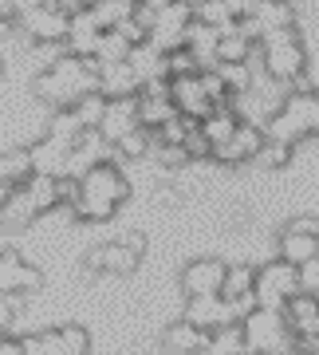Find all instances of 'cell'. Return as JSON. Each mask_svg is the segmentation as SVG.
<instances>
[{"label":"cell","mask_w":319,"mask_h":355,"mask_svg":"<svg viewBox=\"0 0 319 355\" xmlns=\"http://www.w3.org/2000/svg\"><path fill=\"white\" fill-rule=\"evenodd\" d=\"M130 198V182L122 178L118 162H99L91 174L79 178V193L71 202L75 221H107L118 214V205Z\"/></svg>","instance_id":"cell-1"},{"label":"cell","mask_w":319,"mask_h":355,"mask_svg":"<svg viewBox=\"0 0 319 355\" xmlns=\"http://www.w3.org/2000/svg\"><path fill=\"white\" fill-rule=\"evenodd\" d=\"M99 60H79V55H64L55 67L39 71L36 76V99L48 103L51 111L60 107H75L87 91L99 87Z\"/></svg>","instance_id":"cell-2"},{"label":"cell","mask_w":319,"mask_h":355,"mask_svg":"<svg viewBox=\"0 0 319 355\" xmlns=\"http://www.w3.org/2000/svg\"><path fill=\"white\" fill-rule=\"evenodd\" d=\"M260 55H264V67L268 76H276L288 87H304V67H307V51L304 40L295 28H280V32H268L260 40Z\"/></svg>","instance_id":"cell-3"},{"label":"cell","mask_w":319,"mask_h":355,"mask_svg":"<svg viewBox=\"0 0 319 355\" xmlns=\"http://www.w3.org/2000/svg\"><path fill=\"white\" fill-rule=\"evenodd\" d=\"M311 103H316V87H307V83L304 87H292V95L284 99V107L268 119L264 135L272 142H288V146L307 139L311 135Z\"/></svg>","instance_id":"cell-4"},{"label":"cell","mask_w":319,"mask_h":355,"mask_svg":"<svg viewBox=\"0 0 319 355\" xmlns=\"http://www.w3.org/2000/svg\"><path fill=\"white\" fill-rule=\"evenodd\" d=\"M295 292H304L300 288V265L276 257L272 265L256 268V300H260V308H276V312H284Z\"/></svg>","instance_id":"cell-5"},{"label":"cell","mask_w":319,"mask_h":355,"mask_svg":"<svg viewBox=\"0 0 319 355\" xmlns=\"http://www.w3.org/2000/svg\"><path fill=\"white\" fill-rule=\"evenodd\" d=\"M142 253H146V237H122V241L99 245L87 253V272H111V277H130L134 268L142 265Z\"/></svg>","instance_id":"cell-6"},{"label":"cell","mask_w":319,"mask_h":355,"mask_svg":"<svg viewBox=\"0 0 319 355\" xmlns=\"http://www.w3.org/2000/svg\"><path fill=\"white\" fill-rule=\"evenodd\" d=\"M87 352H91V336L79 324L24 336V355H87Z\"/></svg>","instance_id":"cell-7"},{"label":"cell","mask_w":319,"mask_h":355,"mask_svg":"<svg viewBox=\"0 0 319 355\" xmlns=\"http://www.w3.org/2000/svg\"><path fill=\"white\" fill-rule=\"evenodd\" d=\"M20 28L32 44H64L71 36V12H64L60 4H44L36 12L20 16Z\"/></svg>","instance_id":"cell-8"},{"label":"cell","mask_w":319,"mask_h":355,"mask_svg":"<svg viewBox=\"0 0 319 355\" xmlns=\"http://www.w3.org/2000/svg\"><path fill=\"white\" fill-rule=\"evenodd\" d=\"M170 95H174V103H178V111L185 114V119H197V123H205L209 114L217 111V99L209 95L201 71H193V76H178Z\"/></svg>","instance_id":"cell-9"},{"label":"cell","mask_w":319,"mask_h":355,"mask_svg":"<svg viewBox=\"0 0 319 355\" xmlns=\"http://www.w3.org/2000/svg\"><path fill=\"white\" fill-rule=\"evenodd\" d=\"M264 146H268L264 127H256V123H241V130H237L225 146H217V150H213V158H217V162H225V166H241V162L260 158V154H264Z\"/></svg>","instance_id":"cell-10"},{"label":"cell","mask_w":319,"mask_h":355,"mask_svg":"<svg viewBox=\"0 0 319 355\" xmlns=\"http://www.w3.org/2000/svg\"><path fill=\"white\" fill-rule=\"evenodd\" d=\"M225 277H229V265L205 257V261H190V265H185L181 288H185V296H217V292L225 288Z\"/></svg>","instance_id":"cell-11"},{"label":"cell","mask_w":319,"mask_h":355,"mask_svg":"<svg viewBox=\"0 0 319 355\" xmlns=\"http://www.w3.org/2000/svg\"><path fill=\"white\" fill-rule=\"evenodd\" d=\"M185 320H193L197 328H209V331H221V328H233V324H241L233 304L225 296H190V308H185Z\"/></svg>","instance_id":"cell-12"},{"label":"cell","mask_w":319,"mask_h":355,"mask_svg":"<svg viewBox=\"0 0 319 355\" xmlns=\"http://www.w3.org/2000/svg\"><path fill=\"white\" fill-rule=\"evenodd\" d=\"M134 127H142L138 119V95H127V99H111V107H107V119H102V139L111 142V146H118V142L127 139Z\"/></svg>","instance_id":"cell-13"},{"label":"cell","mask_w":319,"mask_h":355,"mask_svg":"<svg viewBox=\"0 0 319 355\" xmlns=\"http://www.w3.org/2000/svg\"><path fill=\"white\" fill-rule=\"evenodd\" d=\"M162 343H166V352H174V355H205L209 343H213V331L197 328L193 320H181V324H170L166 328Z\"/></svg>","instance_id":"cell-14"},{"label":"cell","mask_w":319,"mask_h":355,"mask_svg":"<svg viewBox=\"0 0 319 355\" xmlns=\"http://www.w3.org/2000/svg\"><path fill=\"white\" fill-rule=\"evenodd\" d=\"M99 91L107 99H127V95H142V76L134 71L130 60L122 64H102L99 71Z\"/></svg>","instance_id":"cell-15"},{"label":"cell","mask_w":319,"mask_h":355,"mask_svg":"<svg viewBox=\"0 0 319 355\" xmlns=\"http://www.w3.org/2000/svg\"><path fill=\"white\" fill-rule=\"evenodd\" d=\"M39 284H44L39 268L24 265L12 253L0 257V292H39Z\"/></svg>","instance_id":"cell-16"},{"label":"cell","mask_w":319,"mask_h":355,"mask_svg":"<svg viewBox=\"0 0 319 355\" xmlns=\"http://www.w3.org/2000/svg\"><path fill=\"white\" fill-rule=\"evenodd\" d=\"M221 40H225V32L213 24H205V20H193L190 24V36H185V48L201 60V71H209V67H217V48Z\"/></svg>","instance_id":"cell-17"},{"label":"cell","mask_w":319,"mask_h":355,"mask_svg":"<svg viewBox=\"0 0 319 355\" xmlns=\"http://www.w3.org/2000/svg\"><path fill=\"white\" fill-rule=\"evenodd\" d=\"M32 174H36L32 142H24V146H4V154H0V182H8V186H24Z\"/></svg>","instance_id":"cell-18"},{"label":"cell","mask_w":319,"mask_h":355,"mask_svg":"<svg viewBox=\"0 0 319 355\" xmlns=\"http://www.w3.org/2000/svg\"><path fill=\"white\" fill-rule=\"evenodd\" d=\"M280 257H284V261H292V265H304V261L319 257V233L295 229L292 221H288L284 233H280Z\"/></svg>","instance_id":"cell-19"},{"label":"cell","mask_w":319,"mask_h":355,"mask_svg":"<svg viewBox=\"0 0 319 355\" xmlns=\"http://www.w3.org/2000/svg\"><path fill=\"white\" fill-rule=\"evenodd\" d=\"M178 103H174V95H146L142 91L138 95V119H142V127H150V130H162L170 123V119H178Z\"/></svg>","instance_id":"cell-20"},{"label":"cell","mask_w":319,"mask_h":355,"mask_svg":"<svg viewBox=\"0 0 319 355\" xmlns=\"http://www.w3.org/2000/svg\"><path fill=\"white\" fill-rule=\"evenodd\" d=\"M253 16H256V24H260V40L268 36V32H280V28H295V12L288 0H264Z\"/></svg>","instance_id":"cell-21"},{"label":"cell","mask_w":319,"mask_h":355,"mask_svg":"<svg viewBox=\"0 0 319 355\" xmlns=\"http://www.w3.org/2000/svg\"><path fill=\"white\" fill-rule=\"evenodd\" d=\"M24 190L32 198V205H36V214H48V209L60 205V178L55 174H32L24 182Z\"/></svg>","instance_id":"cell-22"},{"label":"cell","mask_w":319,"mask_h":355,"mask_svg":"<svg viewBox=\"0 0 319 355\" xmlns=\"http://www.w3.org/2000/svg\"><path fill=\"white\" fill-rule=\"evenodd\" d=\"M201 130L209 135V142H213V146H225V142L241 130V114L233 111V107H217V111L201 123Z\"/></svg>","instance_id":"cell-23"},{"label":"cell","mask_w":319,"mask_h":355,"mask_svg":"<svg viewBox=\"0 0 319 355\" xmlns=\"http://www.w3.org/2000/svg\"><path fill=\"white\" fill-rule=\"evenodd\" d=\"M134 12H138V0H99V4H95V20L102 24V32L127 24Z\"/></svg>","instance_id":"cell-24"},{"label":"cell","mask_w":319,"mask_h":355,"mask_svg":"<svg viewBox=\"0 0 319 355\" xmlns=\"http://www.w3.org/2000/svg\"><path fill=\"white\" fill-rule=\"evenodd\" d=\"M253 51H256V40H248L237 28L233 36H225L221 40V48H217V64H248L253 60Z\"/></svg>","instance_id":"cell-25"},{"label":"cell","mask_w":319,"mask_h":355,"mask_svg":"<svg viewBox=\"0 0 319 355\" xmlns=\"http://www.w3.org/2000/svg\"><path fill=\"white\" fill-rule=\"evenodd\" d=\"M130 51H134V44H130L118 28H111V32H102L95 60H99V64H122V60H130Z\"/></svg>","instance_id":"cell-26"},{"label":"cell","mask_w":319,"mask_h":355,"mask_svg":"<svg viewBox=\"0 0 319 355\" xmlns=\"http://www.w3.org/2000/svg\"><path fill=\"white\" fill-rule=\"evenodd\" d=\"M107 107H111V99L95 87V91H87V95L75 103V114L83 119V127H87V130H99L102 119H107Z\"/></svg>","instance_id":"cell-27"},{"label":"cell","mask_w":319,"mask_h":355,"mask_svg":"<svg viewBox=\"0 0 319 355\" xmlns=\"http://www.w3.org/2000/svg\"><path fill=\"white\" fill-rule=\"evenodd\" d=\"M244 352H248L244 328H241V324H233V328L213 331V343H209V352H205V355H244Z\"/></svg>","instance_id":"cell-28"},{"label":"cell","mask_w":319,"mask_h":355,"mask_svg":"<svg viewBox=\"0 0 319 355\" xmlns=\"http://www.w3.org/2000/svg\"><path fill=\"white\" fill-rule=\"evenodd\" d=\"M244 292H256V268L253 265H229V277H225L221 296H225V300H237Z\"/></svg>","instance_id":"cell-29"},{"label":"cell","mask_w":319,"mask_h":355,"mask_svg":"<svg viewBox=\"0 0 319 355\" xmlns=\"http://www.w3.org/2000/svg\"><path fill=\"white\" fill-rule=\"evenodd\" d=\"M154 146H158V135L150 127H134L127 139L118 142V158H146Z\"/></svg>","instance_id":"cell-30"},{"label":"cell","mask_w":319,"mask_h":355,"mask_svg":"<svg viewBox=\"0 0 319 355\" xmlns=\"http://www.w3.org/2000/svg\"><path fill=\"white\" fill-rule=\"evenodd\" d=\"M217 76L229 83L233 95H244V91H253L256 71H253V64H217Z\"/></svg>","instance_id":"cell-31"},{"label":"cell","mask_w":319,"mask_h":355,"mask_svg":"<svg viewBox=\"0 0 319 355\" xmlns=\"http://www.w3.org/2000/svg\"><path fill=\"white\" fill-rule=\"evenodd\" d=\"M181 146H185V154H190V162H205V158H213V150H217V146L209 142V135L201 130V123H193Z\"/></svg>","instance_id":"cell-32"},{"label":"cell","mask_w":319,"mask_h":355,"mask_svg":"<svg viewBox=\"0 0 319 355\" xmlns=\"http://www.w3.org/2000/svg\"><path fill=\"white\" fill-rule=\"evenodd\" d=\"M166 64H170V79H178V76H193V71H201V60H197V55H193L190 48L170 51V55H166Z\"/></svg>","instance_id":"cell-33"},{"label":"cell","mask_w":319,"mask_h":355,"mask_svg":"<svg viewBox=\"0 0 319 355\" xmlns=\"http://www.w3.org/2000/svg\"><path fill=\"white\" fill-rule=\"evenodd\" d=\"M292 150H295V146H288V142H272L268 139V146H264V154H260V158H264V166H268V170H284V166L292 162Z\"/></svg>","instance_id":"cell-34"},{"label":"cell","mask_w":319,"mask_h":355,"mask_svg":"<svg viewBox=\"0 0 319 355\" xmlns=\"http://www.w3.org/2000/svg\"><path fill=\"white\" fill-rule=\"evenodd\" d=\"M44 4H51V0H0V20H4V24H12V12L24 16V12L44 8Z\"/></svg>","instance_id":"cell-35"},{"label":"cell","mask_w":319,"mask_h":355,"mask_svg":"<svg viewBox=\"0 0 319 355\" xmlns=\"http://www.w3.org/2000/svg\"><path fill=\"white\" fill-rule=\"evenodd\" d=\"M300 288H304V292H319V257H311V261L300 265Z\"/></svg>","instance_id":"cell-36"},{"label":"cell","mask_w":319,"mask_h":355,"mask_svg":"<svg viewBox=\"0 0 319 355\" xmlns=\"http://www.w3.org/2000/svg\"><path fill=\"white\" fill-rule=\"evenodd\" d=\"M51 4H60L64 12H83V8H95L99 0H51Z\"/></svg>","instance_id":"cell-37"},{"label":"cell","mask_w":319,"mask_h":355,"mask_svg":"<svg viewBox=\"0 0 319 355\" xmlns=\"http://www.w3.org/2000/svg\"><path fill=\"white\" fill-rule=\"evenodd\" d=\"M311 135H319V87H316V103H311Z\"/></svg>","instance_id":"cell-38"},{"label":"cell","mask_w":319,"mask_h":355,"mask_svg":"<svg viewBox=\"0 0 319 355\" xmlns=\"http://www.w3.org/2000/svg\"><path fill=\"white\" fill-rule=\"evenodd\" d=\"M193 4H197V0H193Z\"/></svg>","instance_id":"cell-39"}]
</instances>
